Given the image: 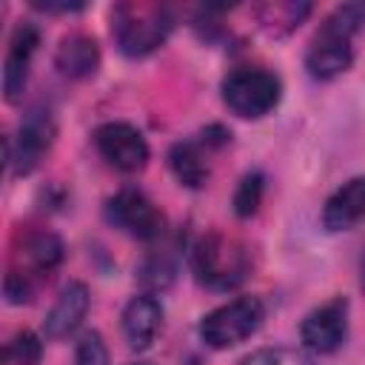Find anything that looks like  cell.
Masks as SVG:
<instances>
[{
    "instance_id": "5",
    "label": "cell",
    "mask_w": 365,
    "mask_h": 365,
    "mask_svg": "<svg viewBox=\"0 0 365 365\" xmlns=\"http://www.w3.org/2000/svg\"><path fill=\"white\" fill-rule=\"evenodd\" d=\"M265 319V305L257 297H237L231 302L217 305L200 319V339L214 348L225 351L245 342Z\"/></svg>"
},
{
    "instance_id": "13",
    "label": "cell",
    "mask_w": 365,
    "mask_h": 365,
    "mask_svg": "<svg viewBox=\"0 0 365 365\" xmlns=\"http://www.w3.org/2000/svg\"><path fill=\"white\" fill-rule=\"evenodd\" d=\"M88 305H91V297H88V288L86 282H68L57 302L51 305V311L46 314V322H43V334L48 339H63L68 336L71 331H77V325L86 319L88 314Z\"/></svg>"
},
{
    "instance_id": "22",
    "label": "cell",
    "mask_w": 365,
    "mask_h": 365,
    "mask_svg": "<svg viewBox=\"0 0 365 365\" xmlns=\"http://www.w3.org/2000/svg\"><path fill=\"white\" fill-rule=\"evenodd\" d=\"M140 274H143V282H148L151 288H165L174 279V265H168L165 259L151 257V259H145Z\"/></svg>"
},
{
    "instance_id": "10",
    "label": "cell",
    "mask_w": 365,
    "mask_h": 365,
    "mask_svg": "<svg viewBox=\"0 0 365 365\" xmlns=\"http://www.w3.org/2000/svg\"><path fill=\"white\" fill-rule=\"evenodd\" d=\"M37 43H40V34L31 23H20L14 29L9 54H6V68H3V91L9 103H17L23 97V88L29 80V63H31Z\"/></svg>"
},
{
    "instance_id": "12",
    "label": "cell",
    "mask_w": 365,
    "mask_h": 365,
    "mask_svg": "<svg viewBox=\"0 0 365 365\" xmlns=\"http://www.w3.org/2000/svg\"><path fill=\"white\" fill-rule=\"evenodd\" d=\"M359 220H365V177H351L325 200L322 225L336 234L351 231Z\"/></svg>"
},
{
    "instance_id": "11",
    "label": "cell",
    "mask_w": 365,
    "mask_h": 365,
    "mask_svg": "<svg viewBox=\"0 0 365 365\" xmlns=\"http://www.w3.org/2000/svg\"><path fill=\"white\" fill-rule=\"evenodd\" d=\"M163 325V305L151 294L131 297L128 305L123 308V336L131 351H145Z\"/></svg>"
},
{
    "instance_id": "21",
    "label": "cell",
    "mask_w": 365,
    "mask_h": 365,
    "mask_svg": "<svg viewBox=\"0 0 365 365\" xmlns=\"http://www.w3.org/2000/svg\"><path fill=\"white\" fill-rule=\"evenodd\" d=\"M74 365H108V348L97 331H86L74 351Z\"/></svg>"
},
{
    "instance_id": "14",
    "label": "cell",
    "mask_w": 365,
    "mask_h": 365,
    "mask_svg": "<svg viewBox=\"0 0 365 365\" xmlns=\"http://www.w3.org/2000/svg\"><path fill=\"white\" fill-rule=\"evenodd\" d=\"M54 63H57L63 77L80 80V77L94 74V68L100 63V48L88 34H68L60 40Z\"/></svg>"
},
{
    "instance_id": "17",
    "label": "cell",
    "mask_w": 365,
    "mask_h": 365,
    "mask_svg": "<svg viewBox=\"0 0 365 365\" xmlns=\"http://www.w3.org/2000/svg\"><path fill=\"white\" fill-rule=\"evenodd\" d=\"M23 257H26V262H29L31 268L48 271V268H54V265L60 262L63 245H60V240H57L54 234L37 231V234H31V237L23 242Z\"/></svg>"
},
{
    "instance_id": "3",
    "label": "cell",
    "mask_w": 365,
    "mask_h": 365,
    "mask_svg": "<svg viewBox=\"0 0 365 365\" xmlns=\"http://www.w3.org/2000/svg\"><path fill=\"white\" fill-rule=\"evenodd\" d=\"M191 268L202 285H208L214 291H228L245 279L248 254L237 240H231L220 231H211L194 242Z\"/></svg>"
},
{
    "instance_id": "1",
    "label": "cell",
    "mask_w": 365,
    "mask_h": 365,
    "mask_svg": "<svg viewBox=\"0 0 365 365\" xmlns=\"http://www.w3.org/2000/svg\"><path fill=\"white\" fill-rule=\"evenodd\" d=\"M365 23V6L345 3L334 9L311 37L305 68L314 80H334L354 60V34Z\"/></svg>"
},
{
    "instance_id": "19",
    "label": "cell",
    "mask_w": 365,
    "mask_h": 365,
    "mask_svg": "<svg viewBox=\"0 0 365 365\" xmlns=\"http://www.w3.org/2000/svg\"><path fill=\"white\" fill-rule=\"evenodd\" d=\"M40 356H43V342L31 331L14 334L11 342L6 345V359L11 365H40Z\"/></svg>"
},
{
    "instance_id": "25",
    "label": "cell",
    "mask_w": 365,
    "mask_h": 365,
    "mask_svg": "<svg viewBox=\"0 0 365 365\" xmlns=\"http://www.w3.org/2000/svg\"><path fill=\"white\" fill-rule=\"evenodd\" d=\"M131 365H148V362H131Z\"/></svg>"
},
{
    "instance_id": "24",
    "label": "cell",
    "mask_w": 365,
    "mask_h": 365,
    "mask_svg": "<svg viewBox=\"0 0 365 365\" xmlns=\"http://www.w3.org/2000/svg\"><path fill=\"white\" fill-rule=\"evenodd\" d=\"M34 9H43V11H60V14H68V11H83L86 6L83 3H51V0H46V3H34Z\"/></svg>"
},
{
    "instance_id": "6",
    "label": "cell",
    "mask_w": 365,
    "mask_h": 365,
    "mask_svg": "<svg viewBox=\"0 0 365 365\" xmlns=\"http://www.w3.org/2000/svg\"><path fill=\"white\" fill-rule=\"evenodd\" d=\"M106 217L134 240H157L165 231L163 211L137 188L117 191L106 205Z\"/></svg>"
},
{
    "instance_id": "18",
    "label": "cell",
    "mask_w": 365,
    "mask_h": 365,
    "mask_svg": "<svg viewBox=\"0 0 365 365\" xmlns=\"http://www.w3.org/2000/svg\"><path fill=\"white\" fill-rule=\"evenodd\" d=\"M262 188H265V180L259 171L245 174L242 182L237 185V194H234V211L240 217H251L262 202Z\"/></svg>"
},
{
    "instance_id": "8",
    "label": "cell",
    "mask_w": 365,
    "mask_h": 365,
    "mask_svg": "<svg viewBox=\"0 0 365 365\" xmlns=\"http://www.w3.org/2000/svg\"><path fill=\"white\" fill-rule=\"evenodd\" d=\"M345 334H348V299L345 297H334L322 302L299 325L302 345L314 354H334L345 342Z\"/></svg>"
},
{
    "instance_id": "9",
    "label": "cell",
    "mask_w": 365,
    "mask_h": 365,
    "mask_svg": "<svg viewBox=\"0 0 365 365\" xmlns=\"http://www.w3.org/2000/svg\"><path fill=\"white\" fill-rule=\"evenodd\" d=\"M54 140V123L46 111H31L17 131V143L14 151L9 148V163L14 165L17 174H29L37 168V163L43 160V154L48 151Z\"/></svg>"
},
{
    "instance_id": "2",
    "label": "cell",
    "mask_w": 365,
    "mask_h": 365,
    "mask_svg": "<svg viewBox=\"0 0 365 365\" xmlns=\"http://www.w3.org/2000/svg\"><path fill=\"white\" fill-rule=\"evenodd\" d=\"M174 29V14L163 3L128 0L111 9V34L123 54L145 57L165 43Z\"/></svg>"
},
{
    "instance_id": "20",
    "label": "cell",
    "mask_w": 365,
    "mask_h": 365,
    "mask_svg": "<svg viewBox=\"0 0 365 365\" xmlns=\"http://www.w3.org/2000/svg\"><path fill=\"white\" fill-rule=\"evenodd\" d=\"M240 365H314V359L299 348H259Z\"/></svg>"
},
{
    "instance_id": "7",
    "label": "cell",
    "mask_w": 365,
    "mask_h": 365,
    "mask_svg": "<svg viewBox=\"0 0 365 365\" xmlns=\"http://www.w3.org/2000/svg\"><path fill=\"white\" fill-rule=\"evenodd\" d=\"M94 145L103 154V160H108L120 171H140L148 160L145 137L131 123H123V120H111V123L97 125Z\"/></svg>"
},
{
    "instance_id": "23",
    "label": "cell",
    "mask_w": 365,
    "mask_h": 365,
    "mask_svg": "<svg viewBox=\"0 0 365 365\" xmlns=\"http://www.w3.org/2000/svg\"><path fill=\"white\" fill-rule=\"evenodd\" d=\"M29 294H31V285H29V277L20 274V271H11L6 277V299L11 305H23L29 302Z\"/></svg>"
},
{
    "instance_id": "15",
    "label": "cell",
    "mask_w": 365,
    "mask_h": 365,
    "mask_svg": "<svg viewBox=\"0 0 365 365\" xmlns=\"http://www.w3.org/2000/svg\"><path fill=\"white\" fill-rule=\"evenodd\" d=\"M168 165L174 177L188 188H202L208 180V163L197 143H177L168 151Z\"/></svg>"
},
{
    "instance_id": "16",
    "label": "cell",
    "mask_w": 365,
    "mask_h": 365,
    "mask_svg": "<svg viewBox=\"0 0 365 365\" xmlns=\"http://www.w3.org/2000/svg\"><path fill=\"white\" fill-rule=\"evenodd\" d=\"M311 11L308 3H268V6H259L257 9V17L259 23L274 31V34H285L291 31L294 26H299V20Z\"/></svg>"
},
{
    "instance_id": "4",
    "label": "cell",
    "mask_w": 365,
    "mask_h": 365,
    "mask_svg": "<svg viewBox=\"0 0 365 365\" xmlns=\"http://www.w3.org/2000/svg\"><path fill=\"white\" fill-rule=\"evenodd\" d=\"M282 97V83L274 71L259 68V66H242L234 68L222 80V100L225 106L245 120H259L268 111L277 108Z\"/></svg>"
}]
</instances>
